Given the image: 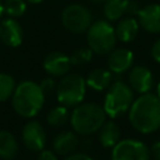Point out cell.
Masks as SVG:
<instances>
[{
  "instance_id": "1",
  "label": "cell",
  "mask_w": 160,
  "mask_h": 160,
  "mask_svg": "<svg viewBox=\"0 0 160 160\" xmlns=\"http://www.w3.org/2000/svg\"><path fill=\"white\" fill-rule=\"evenodd\" d=\"M130 125L141 134H152L160 129V98L146 92L134 99L129 109Z\"/></svg>"
},
{
  "instance_id": "2",
  "label": "cell",
  "mask_w": 160,
  "mask_h": 160,
  "mask_svg": "<svg viewBox=\"0 0 160 160\" xmlns=\"http://www.w3.org/2000/svg\"><path fill=\"white\" fill-rule=\"evenodd\" d=\"M45 104V94L40 85L32 80H24L16 84L11 95L14 111L21 118H35Z\"/></svg>"
},
{
  "instance_id": "3",
  "label": "cell",
  "mask_w": 160,
  "mask_h": 160,
  "mask_svg": "<svg viewBox=\"0 0 160 160\" xmlns=\"http://www.w3.org/2000/svg\"><path fill=\"white\" fill-rule=\"evenodd\" d=\"M106 121V114L96 102H81L70 114L72 130L79 135H91L99 131Z\"/></svg>"
},
{
  "instance_id": "4",
  "label": "cell",
  "mask_w": 160,
  "mask_h": 160,
  "mask_svg": "<svg viewBox=\"0 0 160 160\" xmlns=\"http://www.w3.org/2000/svg\"><path fill=\"white\" fill-rule=\"evenodd\" d=\"M102 109L110 119H116L129 111L134 101V90L129 84L116 80L106 89Z\"/></svg>"
},
{
  "instance_id": "5",
  "label": "cell",
  "mask_w": 160,
  "mask_h": 160,
  "mask_svg": "<svg viewBox=\"0 0 160 160\" xmlns=\"http://www.w3.org/2000/svg\"><path fill=\"white\" fill-rule=\"evenodd\" d=\"M86 32V42L94 54L108 55L116 45L115 28L108 20H96L91 22Z\"/></svg>"
},
{
  "instance_id": "6",
  "label": "cell",
  "mask_w": 160,
  "mask_h": 160,
  "mask_svg": "<svg viewBox=\"0 0 160 160\" xmlns=\"http://www.w3.org/2000/svg\"><path fill=\"white\" fill-rule=\"evenodd\" d=\"M85 78L79 74H66L56 84V100L66 108H75L81 104L86 94Z\"/></svg>"
},
{
  "instance_id": "7",
  "label": "cell",
  "mask_w": 160,
  "mask_h": 160,
  "mask_svg": "<svg viewBox=\"0 0 160 160\" xmlns=\"http://www.w3.org/2000/svg\"><path fill=\"white\" fill-rule=\"evenodd\" d=\"M62 26L72 32V34H81L85 32L92 22L91 11L82 4H70L66 5L60 15Z\"/></svg>"
},
{
  "instance_id": "8",
  "label": "cell",
  "mask_w": 160,
  "mask_h": 160,
  "mask_svg": "<svg viewBox=\"0 0 160 160\" xmlns=\"http://www.w3.org/2000/svg\"><path fill=\"white\" fill-rule=\"evenodd\" d=\"M150 149L136 139H122L111 149V160H150Z\"/></svg>"
},
{
  "instance_id": "9",
  "label": "cell",
  "mask_w": 160,
  "mask_h": 160,
  "mask_svg": "<svg viewBox=\"0 0 160 160\" xmlns=\"http://www.w3.org/2000/svg\"><path fill=\"white\" fill-rule=\"evenodd\" d=\"M21 140L26 149L30 151L39 152L45 149L48 138L46 131L42 128L41 122L38 120H30L28 121L21 130Z\"/></svg>"
},
{
  "instance_id": "10",
  "label": "cell",
  "mask_w": 160,
  "mask_h": 160,
  "mask_svg": "<svg viewBox=\"0 0 160 160\" xmlns=\"http://www.w3.org/2000/svg\"><path fill=\"white\" fill-rule=\"evenodd\" d=\"M139 4L135 0H108L104 4V16L108 21H118L124 15L136 16L139 11Z\"/></svg>"
},
{
  "instance_id": "11",
  "label": "cell",
  "mask_w": 160,
  "mask_h": 160,
  "mask_svg": "<svg viewBox=\"0 0 160 160\" xmlns=\"http://www.w3.org/2000/svg\"><path fill=\"white\" fill-rule=\"evenodd\" d=\"M128 84L138 94H146L150 92L154 85V76L149 68L144 65H132L129 70L128 75Z\"/></svg>"
},
{
  "instance_id": "12",
  "label": "cell",
  "mask_w": 160,
  "mask_h": 160,
  "mask_svg": "<svg viewBox=\"0 0 160 160\" xmlns=\"http://www.w3.org/2000/svg\"><path fill=\"white\" fill-rule=\"evenodd\" d=\"M72 64L70 60V56L61 51H51L49 52L44 61L42 68L46 74L54 78H62L66 74H69Z\"/></svg>"
},
{
  "instance_id": "13",
  "label": "cell",
  "mask_w": 160,
  "mask_h": 160,
  "mask_svg": "<svg viewBox=\"0 0 160 160\" xmlns=\"http://www.w3.org/2000/svg\"><path fill=\"white\" fill-rule=\"evenodd\" d=\"M136 19L140 28L146 32L160 34V2H152L140 8Z\"/></svg>"
},
{
  "instance_id": "14",
  "label": "cell",
  "mask_w": 160,
  "mask_h": 160,
  "mask_svg": "<svg viewBox=\"0 0 160 160\" xmlns=\"http://www.w3.org/2000/svg\"><path fill=\"white\" fill-rule=\"evenodd\" d=\"M134 52L128 48H114L108 54V69L112 74H122L131 69Z\"/></svg>"
},
{
  "instance_id": "15",
  "label": "cell",
  "mask_w": 160,
  "mask_h": 160,
  "mask_svg": "<svg viewBox=\"0 0 160 160\" xmlns=\"http://www.w3.org/2000/svg\"><path fill=\"white\" fill-rule=\"evenodd\" d=\"M24 39V31L16 19L6 18L0 21V41L9 48H18Z\"/></svg>"
},
{
  "instance_id": "16",
  "label": "cell",
  "mask_w": 160,
  "mask_h": 160,
  "mask_svg": "<svg viewBox=\"0 0 160 160\" xmlns=\"http://www.w3.org/2000/svg\"><path fill=\"white\" fill-rule=\"evenodd\" d=\"M79 144L80 141L75 131H61L52 140V150L58 155L66 156L74 152L78 149Z\"/></svg>"
},
{
  "instance_id": "17",
  "label": "cell",
  "mask_w": 160,
  "mask_h": 160,
  "mask_svg": "<svg viewBox=\"0 0 160 160\" xmlns=\"http://www.w3.org/2000/svg\"><path fill=\"white\" fill-rule=\"evenodd\" d=\"M114 28H115L116 39L119 41L130 42L138 36L140 25L138 22L136 16H125L118 20V24Z\"/></svg>"
},
{
  "instance_id": "18",
  "label": "cell",
  "mask_w": 160,
  "mask_h": 160,
  "mask_svg": "<svg viewBox=\"0 0 160 160\" xmlns=\"http://www.w3.org/2000/svg\"><path fill=\"white\" fill-rule=\"evenodd\" d=\"M121 130L114 120H108L98 131V139L102 148L112 149L121 139Z\"/></svg>"
},
{
  "instance_id": "19",
  "label": "cell",
  "mask_w": 160,
  "mask_h": 160,
  "mask_svg": "<svg viewBox=\"0 0 160 160\" xmlns=\"http://www.w3.org/2000/svg\"><path fill=\"white\" fill-rule=\"evenodd\" d=\"M85 82L88 88L95 91L106 90L112 82V72L109 69H102V68L94 69L86 75Z\"/></svg>"
},
{
  "instance_id": "20",
  "label": "cell",
  "mask_w": 160,
  "mask_h": 160,
  "mask_svg": "<svg viewBox=\"0 0 160 160\" xmlns=\"http://www.w3.org/2000/svg\"><path fill=\"white\" fill-rule=\"evenodd\" d=\"M19 152V144L12 132L0 130V159L12 160Z\"/></svg>"
},
{
  "instance_id": "21",
  "label": "cell",
  "mask_w": 160,
  "mask_h": 160,
  "mask_svg": "<svg viewBox=\"0 0 160 160\" xmlns=\"http://www.w3.org/2000/svg\"><path fill=\"white\" fill-rule=\"evenodd\" d=\"M69 110L64 105L54 106L48 114H46V122L52 128H60L64 126L69 121Z\"/></svg>"
},
{
  "instance_id": "22",
  "label": "cell",
  "mask_w": 160,
  "mask_h": 160,
  "mask_svg": "<svg viewBox=\"0 0 160 160\" xmlns=\"http://www.w3.org/2000/svg\"><path fill=\"white\" fill-rule=\"evenodd\" d=\"M4 5V14L8 18L18 19L21 18L26 11V0H5Z\"/></svg>"
},
{
  "instance_id": "23",
  "label": "cell",
  "mask_w": 160,
  "mask_h": 160,
  "mask_svg": "<svg viewBox=\"0 0 160 160\" xmlns=\"http://www.w3.org/2000/svg\"><path fill=\"white\" fill-rule=\"evenodd\" d=\"M15 86V79L10 74L0 72V102H4L11 98Z\"/></svg>"
},
{
  "instance_id": "24",
  "label": "cell",
  "mask_w": 160,
  "mask_h": 160,
  "mask_svg": "<svg viewBox=\"0 0 160 160\" xmlns=\"http://www.w3.org/2000/svg\"><path fill=\"white\" fill-rule=\"evenodd\" d=\"M92 55H94V52L91 51V49L89 46H86V48H79V49H76L71 54L70 60H71V64L72 65H84V64H88V62L91 61Z\"/></svg>"
},
{
  "instance_id": "25",
  "label": "cell",
  "mask_w": 160,
  "mask_h": 160,
  "mask_svg": "<svg viewBox=\"0 0 160 160\" xmlns=\"http://www.w3.org/2000/svg\"><path fill=\"white\" fill-rule=\"evenodd\" d=\"M39 85H40L41 90L44 91V94H49V92H51V91H54V90L56 89V82H55V80H54L52 78H50V76L42 79Z\"/></svg>"
},
{
  "instance_id": "26",
  "label": "cell",
  "mask_w": 160,
  "mask_h": 160,
  "mask_svg": "<svg viewBox=\"0 0 160 160\" xmlns=\"http://www.w3.org/2000/svg\"><path fill=\"white\" fill-rule=\"evenodd\" d=\"M150 54H151L152 60L160 64V38H158V39L152 42L151 49H150Z\"/></svg>"
},
{
  "instance_id": "27",
  "label": "cell",
  "mask_w": 160,
  "mask_h": 160,
  "mask_svg": "<svg viewBox=\"0 0 160 160\" xmlns=\"http://www.w3.org/2000/svg\"><path fill=\"white\" fill-rule=\"evenodd\" d=\"M36 160H59V158H58V154L54 152L52 150H45L44 149V150L39 151Z\"/></svg>"
},
{
  "instance_id": "28",
  "label": "cell",
  "mask_w": 160,
  "mask_h": 160,
  "mask_svg": "<svg viewBox=\"0 0 160 160\" xmlns=\"http://www.w3.org/2000/svg\"><path fill=\"white\" fill-rule=\"evenodd\" d=\"M64 160H92L90 155L85 154V152H71L69 155H66L64 158Z\"/></svg>"
},
{
  "instance_id": "29",
  "label": "cell",
  "mask_w": 160,
  "mask_h": 160,
  "mask_svg": "<svg viewBox=\"0 0 160 160\" xmlns=\"http://www.w3.org/2000/svg\"><path fill=\"white\" fill-rule=\"evenodd\" d=\"M150 155L154 158V160H160V139L156 140L151 148H150Z\"/></svg>"
},
{
  "instance_id": "30",
  "label": "cell",
  "mask_w": 160,
  "mask_h": 160,
  "mask_svg": "<svg viewBox=\"0 0 160 160\" xmlns=\"http://www.w3.org/2000/svg\"><path fill=\"white\" fill-rule=\"evenodd\" d=\"M2 15H4V5H2V1L0 0V19Z\"/></svg>"
},
{
  "instance_id": "31",
  "label": "cell",
  "mask_w": 160,
  "mask_h": 160,
  "mask_svg": "<svg viewBox=\"0 0 160 160\" xmlns=\"http://www.w3.org/2000/svg\"><path fill=\"white\" fill-rule=\"evenodd\" d=\"M91 1H92L94 4H102V5H104V4H105L108 0H91Z\"/></svg>"
},
{
  "instance_id": "32",
  "label": "cell",
  "mask_w": 160,
  "mask_h": 160,
  "mask_svg": "<svg viewBox=\"0 0 160 160\" xmlns=\"http://www.w3.org/2000/svg\"><path fill=\"white\" fill-rule=\"evenodd\" d=\"M42 0H26V2H30V4H39L41 2Z\"/></svg>"
},
{
  "instance_id": "33",
  "label": "cell",
  "mask_w": 160,
  "mask_h": 160,
  "mask_svg": "<svg viewBox=\"0 0 160 160\" xmlns=\"http://www.w3.org/2000/svg\"><path fill=\"white\" fill-rule=\"evenodd\" d=\"M156 95L160 98V81H159L158 85H156Z\"/></svg>"
},
{
  "instance_id": "34",
  "label": "cell",
  "mask_w": 160,
  "mask_h": 160,
  "mask_svg": "<svg viewBox=\"0 0 160 160\" xmlns=\"http://www.w3.org/2000/svg\"><path fill=\"white\" fill-rule=\"evenodd\" d=\"M159 2H160V0H159Z\"/></svg>"
}]
</instances>
